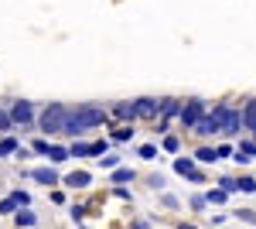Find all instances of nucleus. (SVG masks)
I'll use <instances>...</instances> for the list:
<instances>
[{
    "label": "nucleus",
    "instance_id": "nucleus-1",
    "mask_svg": "<svg viewBox=\"0 0 256 229\" xmlns=\"http://www.w3.org/2000/svg\"><path fill=\"white\" fill-rule=\"evenodd\" d=\"M102 120H106L102 106H79L76 113H68V120H65V134H82L89 127H99Z\"/></svg>",
    "mask_w": 256,
    "mask_h": 229
},
{
    "label": "nucleus",
    "instance_id": "nucleus-2",
    "mask_svg": "<svg viewBox=\"0 0 256 229\" xmlns=\"http://www.w3.org/2000/svg\"><path fill=\"white\" fill-rule=\"evenodd\" d=\"M68 113H72V110H65L62 103H52V106L41 113V130H48V134H58V130H65V120H68Z\"/></svg>",
    "mask_w": 256,
    "mask_h": 229
},
{
    "label": "nucleus",
    "instance_id": "nucleus-3",
    "mask_svg": "<svg viewBox=\"0 0 256 229\" xmlns=\"http://www.w3.org/2000/svg\"><path fill=\"white\" fill-rule=\"evenodd\" d=\"M202 116H205V106H202V99H192V103L181 110V123H184V127H195Z\"/></svg>",
    "mask_w": 256,
    "mask_h": 229
},
{
    "label": "nucleus",
    "instance_id": "nucleus-4",
    "mask_svg": "<svg viewBox=\"0 0 256 229\" xmlns=\"http://www.w3.org/2000/svg\"><path fill=\"white\" fill-rule=\"evenodd\" d=\"M218 130H222V127H218L216 116H202V120L195 123V134H202V137L205 134H218Z\"/></svg>",
    "mask_w": 256,
    "mask_h": 229
},
{
    "label": "nucleus",
    "instance_id": "nucleus-5",
    "mask_svg": "<svg viewBox=\"0 0 256 229\" xmlns=\"http://www.w3.org/2000/svg\"><path fill=\"white\" fill-rule=\"evenodd\" d=\"M160 106L164 103H158V99H137V116H158Z\"/></svg>",
    "mask_w": 256,
    "mask_h": 229
},
{
    "label": "nucleus",
    "instance_id": "nucleus-6",
    "mask_svg": "<svg viewBox=\"0 0 256 229\" xmlns=\"http://www.w3.org/2000/svg\"><path fill=\"white\" fill-rule=\"evenodd\" d=\"M31 103H18V106H14V113H10V120H18V123H28V120H31Z\"/></svg>",
    "mask_w": 256,
    "mask_h": 229
},
{
    "label": "nucleus",
    "instance_id": "nucleus-7",
    "mask_svg": "<svg viewBox=\"0 0 256 229\" xmlns=\"http://www.w3.org/2000/svg\"><path fill=\"white\" fill-rule=\"evenodd\" d=\"M24 202H28V195L18 191V195H10V198H4V202H0V212H10V209H18V205H24Z\"/></svg>",
    "mask_w": 256,
    "mask_h": 229
},
{
    "label": "nucleus",
    "instance_id": "nucleus-8",
    "mask_svg": "<svg viewBox=\"0 0 256 229\" xmlns=\"http://www.w3.org/2000/svg\"><path fill=\"white\" fill-rule=\"evenodd\" d=\"M242 123H246L250 130H256V99H250V103H246V113H242Z\"/></svg>",
    "mask_w": 256,
    "mask_h": 229
},
{
    "label": "nucleus",
    "instance_id": "nucleus-9",
    "mask_svg": "<svg viewBox=\"0 0 256 229\" xmlns=\"http://www.w3.org/2000/svg\"><path fill=\"white\" fill-rule=\"evenodd\" d=\"M116 116H120V120H134V116H137V103H120Z\"/></svg>",
    "mask_w": 256,
    "mask_h": 229
},
{
    "label": "nucleus",
    "instance_id": "nucleus-10",
    "mask_svg": "<svg viewBox=\"0 0 256 229\" xmlns=\"http://www.w3.org/2000/svg\"><path fill=\"white\" fill-rule=\"evenodd\" d=\"M34 178H38L41 185H55V181H58V174L48 171V168H38V171H34Z\"/></svg>",
    "mask_w": 256,
    "mask_h": 229
},
{
    "label": "nucleus",
    "instance_id": "nucleus-11",
    "mask_svg": "<svg viewBox=\"0 0 256 229\" xmlns=\"http://www.w3.org/2000/svg\"><path fill=\"white\" fill-rule=\"evenodd\" d=\"M174 171L178 174H195V164H192L188 157H178V161H174Z\"/></svg>",
    "mask_w": 256,
    "mask_h": 229
},
{
    "label": "nucleus",
    "instance_id": "nucleus-12",
    "mask_svg": "<svg viewBox=\"0 0 256 229\" xmlns=\"http://www.w3.org/2000/svg\"><path fill=\"white\" fill-rule=\"evenodd\" d=\"M160 113H164V116H168V120H171V116H181V106H178L174 99H168V103L160 106Z\"/></svg>",
    "mask_w": 256,
    "mask_h": 229
},
{
    "label": "nucleus",
    "instance_id": "nucleus-13",
    "mask_svg": "<svg viewBox=\"0 0 256 229\" xmlns=\"http://www.w3.org/2000/svg\"><path fill=\"white\" fill-rule=\"evenodd\" d=\"M68 185H76V188H82V185H89V174H86V171L68 174Z\"/></svg>",
    "mask_w": 256,
    "mask_h": 229
},
{
    "label": "nucleus",
    "instance_id": "nucleus-14",
    "mask_svg": "<svg viewBox=\"0 0 256 229\" xmlns=\"http://www.w3.org/2000/svg\"><path fill=\"white\" fill-rule=\"evenodd\" d=\"M14 151H18V140H10V137L0 140V154H14Z\"/></svg>",
    "mask_w": 256,
    "mask_h": 229
},
{
    "label": "nucleus",
    "instance_id": "nucleus-15",
    "mask_svg": "<svg viewBox=\"0 0 256 229\" xmlns=\"http://www.w3.org/2000/svg\"><path fill=\"white\" fill-rule=\"evenodd\" d=\"M198 161H218V154L208 151V147H202V151H198Z\"/></svg>",
    "mask_w": 256,
    "mask_h": 229
},
{
    "label": "nucleus",
    "instance_id": "nucleus-16",
    "mask_svg": "<svg viewBox=\"0 0 256 229\" xmlns=\"http://www.w3.org/2000/svg\"><path fill=\"white\" fill-rule=\"evenodd\" d=\"M226 195H229L226 188H218V191H208V202H226Z\"/></svg>",
    "mask_w": 256,
    "mask_h": 229
},
{
    "label": "nucleus",
    "instance_id": "nucleus-17",
    "mask_svg": "<svg viewBox=\"0 0 256 229\" xmlns=\"http://www.w3.org/2000/svg\"><path fill=\"white\" fill-rule=\"evenodd\" d=\"M113 178H116V181H130V178H134V171H130V168H120Z\"/></svg>",
    "mask_w": 256,
    "mask_h": 229
},
{
    "label": "nucleus",
    "instance_id": "nucleus-18",
    "mask_svg": "<svg viewBox=\"0 0 256 229\" xmlns=\"http://www.w3.org/2000/svg\"><path fill=\"white\" fill-rule=\"evenodd\" d=\"M239 191H256V181L253 178H242V181H239Z\"/></svg>",
    "mask_w": 256,
    "mask_h": 229
},
{
    "label": "nucleus",
    "instance_id": "nucleus-19",
    "mask_svg": "<svg viewBox=\"0 0 256 229\" xmlns=\"http://www.w3.org/2000/svg\"><path fill=\"white\" fill-rule=\"evenodd\" d=\"M130 134H134V130H130V127H123V130L113 134V140H130Z\"/></svg>",
    "mask_w": 256,
    "mask_h": 229
},
{
    "label": "nucleus",
    "instance_id": "nucleus-20",
    "mask_svg": "<svg viewBox=\"0 0 256 229\" xmlns=\"http://www.w3.org/2000/svg\"><path fill=\"white\" fill-rule=\"evenodd\" d=\"M18 222H20V226H31V222H34V215H31V212H20Z\"/></svg>",
    "mask_w": 256,
    "mask_h": 229
},
{
    "label": "nucleus",
    "instance_id": "nucleus-21",
    "mask_svg": "<svg viewBox=\"0 0 256 229\" xmlns=\"http://www.w3.org/2000/svg\"><path fill=\"white\" fill-rule=\"evenodd\" d=\"M164 151H171V154L178 151V137H168V140H164Z\"/></svg>",
    "mask_w": 256,
    "mask_h": 229
},
{
    "label": "nucleus",
    "instance_id": "nucleus-22",
    "mask_svg": "<svg viewBox=\"0 0 256 229\" xmlns=\"http://www.w3.org/2000/svg\"><path fill=\"white\" fill-rule=\"evenodd\" d=\"M239 151L246 154V157H253V154H256V144H239Z\"/></svg>",
    "mask_w": 256,
    "mask_h": 229
},
{
    "label": "nucleus",
    "instance_id": "nucleus-23",
    "mask_svg": "<svg viewBox=\"0 0 256 229\" xmlns=\"http://www.w3.org/2000/svg\"><path fill=\"white\" fill-rule=\"evenodd\" d=\"M222 188H226V191H236V188H239V181H232V178H226V181H222Z\"/></svg>",
    "mask_w": 256,
    "mask_h": 229
},
{
    "label": "nucleus",
    "instance_id": "nucleus-24",
    "mask_svg": "<svg viewBox=\"0 0 256 229\" xmlns=\"http://www.w3.org/2000/svg\"><path fill=\"white\" fill-rule=\"evenodd\" d=\"M7 127H10V116H7V113H0V130H7Z\"/></svg>",
    "mask_w": 256,
    "mask_h": 229
},
{
    "label": "nucleus",
    "instance_id": "nucleus-25",
    "mask_svg": "<svg viewBox=\"0 0 256 229\" xmlns=\"http://www.w3.org/2000/svg\"><path fill=\"white\" fill-rule=\"evenodd\" d=\"M181 229H195V226H181Z\"/></svg>",
    "mask_w": 256,
    "mask_h": 229
}]
</instances>
